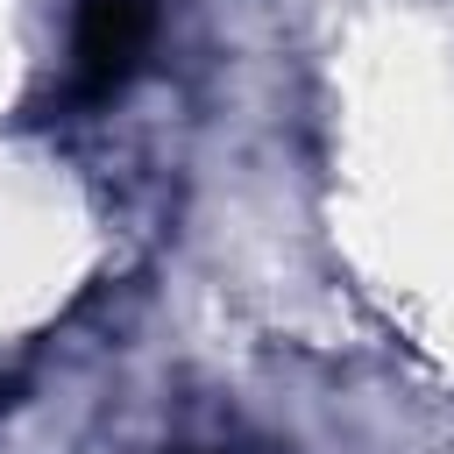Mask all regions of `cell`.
<instances>
[{
  "label": "cell",
  "mask_w": 454,
  "mask_h": 454,
  "mask_svg": "<svg viewBox=\"0 0 454 454\" xmlns=\"http://www.w3.org/2000/svg\"><path fill=\"white\" fill-rule=\"evenodd\" d=\"M170 454H255V447H248L241 433H227V426H220V433H199V440H177Z\"/></svg>",
  "instance_id": "7a4b0ae2"
},
{
  "label": "cell",
  "mask_w": 454,
  "mask_h": 454,
  "mask_svg": "<svg viewBox=\"0 0 454 454\" xmlns=\"http://www.w3.org/2000/svg\"><path fill=\"white\" fill-rule=\"evenodd\" d=\"M156 43V0H78L71 28V99L106 106Z\"/></svg>",
  "instance_id": "6da1fadb"
}]
</instances>
